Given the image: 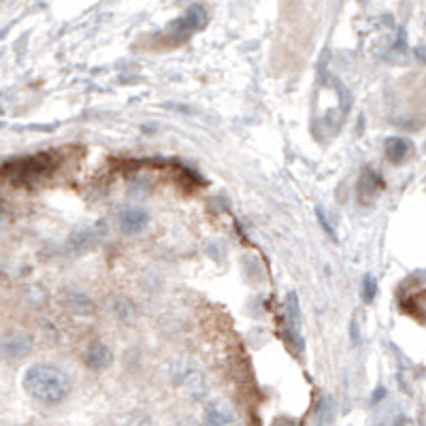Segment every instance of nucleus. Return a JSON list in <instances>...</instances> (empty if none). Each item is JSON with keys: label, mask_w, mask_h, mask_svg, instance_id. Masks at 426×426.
Returning a JSON list of instances; mask_svg holds the SVG:
<instances>
[{"label": "nucleus", "mask_w": 426, "mask_h": 426, "mask_svg": "<svg viewBox=\"0 0 426 426\" xmlns=\"http://www.w3.org/2000/svg\"><path fill=\"white\" fill-rule=\"evenodd\" d=\"M54 169H56L54 156L52 154H39V156L22 158V160H11V162L3 164V167H0V175L11 179L13 184L30 186L39 177L52 173Z\"/></svg>", "instance_id": "obj_2"}, {"label": "nucleus", "mask_w": 426, "mask_h": 426, "mask_svg": "<svg viewBox=\"0 0 426 426\" xmlns=\"http://www.w3.org/2000/svg\"><path fill=\"white\" fill-rule=\"evenodd\" d=\"M150 224V211L143 207H126L120 213V228L124 235H139Z\"/></svg>", "instance_id": "obj_5"}, {"label": "nucleus", "mask_w": 426, "mask_h": 426, "mask_svg": "<svg viewBox=\"0 0 426 426\" xmlns=\"http://www.w3.org/2000/svg\"><path fill=\"white\" fill-rule=\"evenodd\" d=\"M69 307H71V311H75V313H92L94 311V303L88 298V296H84L82 292H71L69 294Z\"/></svg>", "instance_id": "obj_10"}, {"label": "nucleus", "mask_w": 426, "mask_h": 426, "mask_svg": "<svg viewBox=\"0 0 426 426\" xmlns=\"http://www.w3.org/2000/svg\"><path fill=\"white\" fill-rule=\"evenodd\" d=\"M207 24V11L201 7V5H192L181 18H177L171 26H169V33L175 37V41H186L190 39L194 33L203 30Z\"/></svg>", "instance_id": "obj_4"}, {"label": "nucleus", "mask_w": 426, "mask_h": 426, "mask_svg": "<svg viewBox=\"0 0 426 426\" xmlns=\"http://www.w3.org/2000/svg\"><path fill=\"white\" fill-rule=\"evenodd\" d=\"M33 347H35V339H33V335H28L24 330H11L0 337V358L7 362L26 358L33 352Z\"/></svg>", "instance_id": "obj_3"}, {"label": "nucleus", "mask_w": 426, "mask_h": 426, "mask_svg": "<svg viewBox=\"0 0 426 426\" xmlns=\"http://www.w3.org/2000/svg\"><path fill=\"white\" fill-rule=\"evenodd\" d=\"M205 422L211 424V426H224V424H232L235 415H232V411H230L228 405L215 400V403L207 405V409H205Z\"/></svg>", "instance_id": "obj_8"}, {"label": "nucleus", "mask_w": 426, "mask_h": 426, "mask_svg": "<svg viewBox=\"0 0 426 426\" xmlns=\"http://www.w3.org/2000/svg\"><path fill=\"white\" fill-rule=\"evenodd\" d=\"M332 411H335V400L330 394H324L315 407V415H318V422H330L332 420Z\"/></svg>", "instance_id": "obj_11"}, {"label": "nucleus", "mask_w": 426, "mask_h": 426, "mask_svg": "<svg viewBox=\"0 0 426 426\" xmlns=\"http://www.w3.org/2000/svg\"><path fill=\"white\" fill-rule=\"evenodd\" d=\"M362 292H364V301L366 303H371L375 298V294H377V281H375L373 275H364V279H362Z\"/></svg>", "instance_id": "obj_13"}, {"label": "nucleus", "mask_w": 426, "mask_h": 426, "mask_svg": "<svg viewBox=\"0 0 426 426\" xmlns=\"http://www.w3.org/2000/svg\"><path fill=\"white\" fill-rule=\"evenodd\" d=\"M86 366L92 369V371H103L107 366H111L113 362V352L109 349V345L101 343V341H94L88 352H86Z\"/></svg>", "instance_id": "obj_6"}, {"label": "nucleus", "mask_w": 426, "mask_h": 426, "mask_svg": "<svg viewBox=\"0 0 426 426\" xmlns=\"http://www.w3.org/2000/svg\"><path fill=\"white\" fill-rule=\"evenodd\" d=\"M318 218H320V222H322V228H324V230H326V232H328V235H330V239H332V241H337V235H335V230H332V228H330V224H328V220H326V218H324V213H322V209H318Z\"/></svg>", "instance_id": "obj_14"}, {"label": "nucleus", "mask_w": 426, "mask_h": 426, "mask_svg": "<svg viewBox=\"0 0 426 426\" xmlns=\"http://www.w3.org/2000/svg\"><path fill=\"white\" fill-rule=\"evenodd\" d=\"M22 386L33 398L45 405H58L71 394V377L67 375V371L50 362H37L28 366Z\"/></svg>", "instance_id": "obj_1"}, {"label": "nucleus", "mask_w": 426, "mask_h": 426, "mask_svg": "<svg viewBox=\"0 0 426 426\" xmlns=\"http://www.w3.org/2000/svg\"><path fill=\"white\" fill-rule=\"evenodd\" d=\"M286 313H288V324H290V330L296 339V343H301V337H298V324H301V311H298V296L294 292H290L286 296Z\"/></svg>", "instance_id": "obj_9"}, {"label": "nucleus", "mask_w": 426, "mask_h": 426, "mask_svg": "<svg viewBox=\"0 0 426 426\" xmlns=\"http://www.w3.org/2000/svg\"><path fill=\"white\" fill-rule=\"evenodd\" d=\"M358 188H360L362 192H369L371 196H375V194L381 190V181H379V177L373 175V171H366V173L362 175V179L358 181Z\"/></svg>", "instance_id": "obj_12"}, {"label": "nucleus", "mask_w": 426, "mask_h": 426, "mask_svg": "<svg viewBox=\"0 0 426 426\" xmlns=\"http://www.w3.org/2000/svg\"><path fill=\"white\" fill-rule=\"evenodd\" d=\"M383 150H386V158L392 164H400V162H405L413 154V143L409 139H403V137H390L386 141Z\"/></svg>", "instance_id": "obj_7"}]
</instances>
